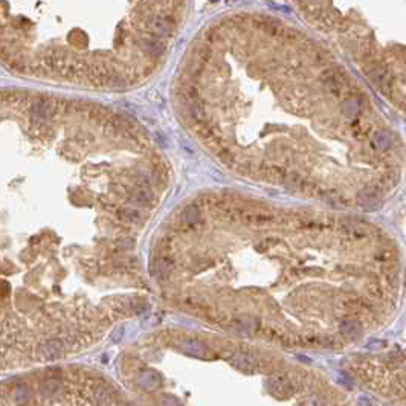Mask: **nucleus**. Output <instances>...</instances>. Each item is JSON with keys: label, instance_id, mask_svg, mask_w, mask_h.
I'll use <instances>...</instances> for the list:
<instances>
[{"label": "nucleus", "instance_id": "20e7f679", "mask_svg": "<svg viewBox=\"0 0 406 406\" xmlns=\"http://www.w3.org/2000/svg\"><path fill=\"white\" fill-rule=\"evenodd\" d=\"M14 399H15V402H17V403L25 405V403H28L29 399H31V391H29V389H28L26 386H19V388L14 391Z\"/></svg>", "mask_w": 406, "mask_h": 406}, {"label": "nucleus", "instance_id": "39448f33", "mask_svg": "<svg viewBox=\"0 0 406 406\" xmlns=\"http://www.w3.org/2000/svg\"><path fill=\"white\" fill-rule=\"evenodd\" d=\"M340 332L343 335H348V336H357L361 329H359V325L354 322V321H345L340 327Z\"/></svg>", "mask_w": 406, "mask_h": 406}, {"label": "nucleus", "instance_id": "0eeeda50", "mask_svg": "<svg viewBox=\"0 0 406 406\" xmlns=\"http://www.w3.org/2000/svg\"><path fill=\"white\" fill-rule=\"evenodd\" d=\"M97 399L100 400V403L105 405L110 402V394H107L104 389H98V393H97Z\"/></svg>", "mask_w": 406, "mask_h": 406}, {"label": "nucleus", "instance_id": "f03ea898", "mask_svg": "<svg viewBox=\"0 0 406 406\" xmlns=\"http://www.w3.org/2000/svg\"><path fill=\"white\" fill-rule=\"evenodd\" d=\"M183 350L194 357H205V354H206V347L203 345L200 340H196V339L186 340L183 343Z\"/></svg>", "mask_w": 406, "mask_h": 406}, {"label": "nucleus", "instance_id": "f257e3e1", "mask_svg": "<svg viewBox=\"0 0 406 406\" xmlns=\"http://www.w3.org/2000/svg\"><path fill=\"white\" fill-rule=\"evenodd\" d=\"M38 353L46 361H57L63 356V343L58 339H49L38 347Z\"/></svg>", "mask_w": 406, "mask_h": 406}, {"label": "nucleus", "instance_id": "7ed1b4c3", "mask_svg": "<svg viewBox=\"0 0 406 406\" xmlns=\"http://www.w3.org/2000/svg\"><path fill=\"white\" fill-rule=\"evenodd\" d=\"M61 391V385L58 380H44L41 385H40V393L46 397H52V396H57L58 393Z\"/></svg>", "mask_w": 406, "mask_h": 406}, {"label": "nucleus", "instance_id": "423d86ee", "mask_svg": "<svg viewBox=\"0 0 406 406\" xmlns=\"http://www.w3.org/2000/svg\"><path fill=\"white\" fill-rule=\"evenodd\" d=\"M234 364H236L240 370H244V371H249V368H251V362H249V359L241 356V354L236 356V361H234Z\"/></svg>", "mask_w": 406, "mask_h": 406}]
</instances>
